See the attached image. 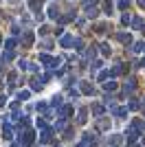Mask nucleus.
<instances>
[{"label":"nucleus","instance_id":"6","mask_svg":"<svg viewBox=\"0 0 145 147\" xmlns=\"http://www.w3.org/2000/svg\"><path fill=\"white\" fill-rule=\"evenodd\" d=\"M121 22H123V24H127V22H130V16H127V13H123V18H121Z\"/></svg>","mask_w":145,"mask_h":147},{"label":"nucleus","instance_id":"2","mask_svg":"<svg viewBox=\"0 0 145 147\" xmlns=\"http://www.w3.org/2000/svg\"><path fill=\"white\" fill-rule=\"evenodd\" d=\"M62 46H72V37L70 35H64V37H62Z\"/></svg>","mask_w":145,"mask_h":147},{"label":"nucleus","instance_id":"7","mask_svg":"<svg viewBox=\"0 0 145 147\" xmlns=\"http://www.w3.org/2000/svg\"><path fill=\"white\" fill-rule=\"evenodd\" d=\"M139 5H141V7H145V0H139Z\"/></svg>","mask_w":145,"mask_h":147},{"label":"nucleus","instance_id":"1","mask_svg":"<svg viewBox=\"0 0 145 147\" xmlns=\"http://www.w3.org/2000/svg\"><path fill=\"white\" fill-rule=\"evenodd\" d=\"M117 40H121L123 44H130V42H132V37L127 35V33H119V35H117Z\"/></svg>","mask_w":145,"mask_h":147},{"label":"nucleus","instance_id":"3","mask_svg":"<svg viewBox=\"0 0 145 147\" xmlns=\"http://www.w3.org/2000/svg\"><path fill=\"white\" fill-rule=\"evenodd\" d=\"M29 5H31V9L37 13V9H40V0H29Z\"/></svg>","mask_w":145,"mask_h":147},{"label":"nucleus","instance_id":"5","mask_svg":"<svg viewBox=\"0 0 145 147\" xmlns=\"http://www.w3.org/2000/svg\"><path fill=\"white\" fill-rule=\"evenodd\" d=\"M130 7V0H119V9H127Z\"/></svg>","mask_w":145,"mask_h":147},{"label":"nucleus","instance_id":"4","mask_svg":"<svg viewBox=\"0 0 145 147\" xmlns=\"http://www.w3.org/2000/svg\"><path fill=\"white\" fill-rule=\"evenodd\" d=\"M132 24H134V29H143V20H141V18H134Z\"/></svg>","mask_w":145,"mask_h":147}]
</instances>
